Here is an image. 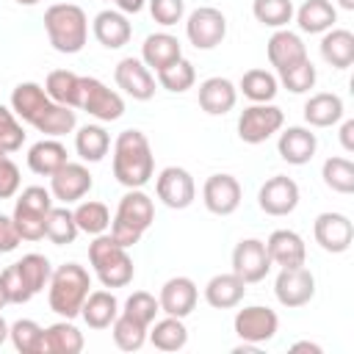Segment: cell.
<instances>
[{
    "mask_svg": "<svg viewBox=\"0 0 354 354\" xmlns=\"http://www.w3.org/2000/svg\"><path fill=\"white\" fill-rule=\"evenodd\" d=\"M130 33H133V28H130V22H127V17L122 11L105 8V11H100L94 17V39L108 50L124 47L130 41Z\"/></svg>",
    "mask_w": 354,
    "mask_h": 354,
    "instance_id": "cell-26",
    "label": "cell"
},
{
    "mask_svg": "<svg viewBox=\"0 0 354 354\" xmlns=\"http://www.w3.org/2000/svg\"><path fill=\"white\" fill-rule=\"evenodd\" d=\"M72 216H75L77 230L86 232V235H102V232L111 227V210H108L102 202H97V199L80 202V205L72 210Z\"/></svg>",
    "mask_w": 354,
    "mask_h": 354,
    "instance_id": "cell-37",
    "label": "cell"
},
{
    "mask_svg": "<svg viewBox=\"0 0 354 354\" xmlns=\"http://www.w3.org/2000/svg\"><path fill=\"white\" fill-rule=\"evenodd\" d=\"M77 224H75V216L69 207H50L47 213V227H44V238H50L55 246H66V243H75L77 238Z\"/></svg>",
    "mask_w": 354,
    "mask_h": 354,
    "instance_id": "cell-43",
    "label": "cell"
},
{
    "mask_svg": "<svg viewBox=\"0 0 354 354\" xmlns=\"http://www.w3.org/2000/svg\"><path fill=\"white\" fill-rule=\"evenodd\" d=\"M185 36H188V41L196 50H213L227 36V19H224V14L218 8L202 6V8H196V11L188 14Z\"/></svg>",
    "mask_w": 354,
    "mask_h": 354,
    "instance_id": "cell-10",
    "label": "cell"
},
{
    "mask_svg": "<svg viewBox=\"0 0 354 354\" xmlns=\"http://www.w3.org/2000/svg\"><path fill=\"white\" fill-rule=\"evenodd\" d=\"M17 191H19V169L6 152H0V199H11Z\"/></svg>",
    "mask_w": 354,
    "mask_h": 354,
    "instance_id": "cell-51",
    "label": "cell"
},
{
    "mask_svg": "<svg viewBox=\"0 0 354 354\" xmlns=\"http://www.w3.org/2000/svg\"><path fill=\"white\" fill-rule=\"evenodd\" d=\"M290 351H313V354H321V346L318 343H310V340H299L290 346Z\"/></svg>",
    "mask_w": 354,
    "mask_h": 354,
    "instance_id": "cell-55",
    "label": "cell"
},
{
    "mask_svg": "<svg viewBox=\"0 0 354 354\" xmlns=\"http://www.w3.org/2000/svg\"><path fill=\"white\" fill-rule=\"evenodd\" d=\"M108 147H111V136L105 133V127L100 124H83L75 136V149L83 160L88 163H97L108 155Z\"/></svg>",
    "mask_w": 354,
    "mask_h": 354,
    "instance_id": "cell-36",
    "label": "cell"
},
{
    "mask_svg": "<svg viewBox=\"0 0 354 354\" xmlns=\"http://www.w3.org/2000/svg\"><path fill=\"white\" fill-rule=\"evenodd\" d=\"M266 53H268V61L277 72H285V69L307 61V47L301 41V36L293 30H282V28L268 39Z\"/></svg>",
    "mask_w": 354,
    "mask_h": 354,
    "instance_id": "cell-22",
    "label": "cell"
},
{
    "mask_svg": "<svg viewBox=\"0 0 354 354\" xmlns=\"http://www.w3.org/2000/svg\"><path fill=\"white\" fill-rule=\"evenodd\" d=\"M80 315L91 329H108L113 324V318L119 315V301L111 290H94L86 296Z\"/></svg>",
    "mask_w": 354,
    "mask_h": 354,
    "instance_id": "cell-32",
    "label": "cell"
},
{
    "mask_svg": "<svg viewBox=\"0 0 354 354\" xmlns=\"http://www.w3.org/2000/svg\"><path fill=\"white\" fill-rule=\"evenodd\" d=\"M257 205L268 216H288L299 205V185L288 174H274L260 185Z\"/></svg>",
    "mask_w": 354,
    "mask_h": 354,
    "instance_id": "cell-14",
    "label": "cell"
},
{
    "mask_svg": "<svg viewBox=\"0 0 354 354\" xmlns=\"http://www.w3.org/2000/svg\"><path fill=\"white\" fill-rule=\"evenodd\" d=\"M53 207V194L41 185H28L22 188L17 205H14V224L22 241H39L44 238L47 227V213Z\"/></svg>",
    "mask_w": 354,
    "mask_h": 354,
    "instance_id": "cell-7",
    "label": "cell"
},
{
    "mask_svg": "<svg viewBox=\"0 0 354 354\" xmlns=\"http://www.w3.org/2000/svg\"><path fill=\"white\" fill-rule=\"evenodd\" d=\"M238 88L227 77H207L199 83V105L210 116H224L227 111L235 108Z\"/></svg>",
    "mask_w": 354,
    "mask_h": 354,
    "instance_id": "cell-25",
    "label": "cell"
},
{
    "mask_svg": "<svg viewBox=\"0 0 354 354\" xmlns=\"http://www.w3.org/2000/svg\"><path fill=\"white\" fill-rule=\"evenodd\" d=\"M41 332H44V329H41L36 321H30V318H19V321H14V324L8 326V337H11L14 348L22 351V354H39Z\"/></svg>",
    "mask_w": 354,
    "mask_h": 354,
    "instance_id": "cell-45",
    "label": "cell"
},
{
    "mask_svg": "<svg viewBox=\"0 0 354 354\" xmlns=\"http://www.w3.org/2000/svg\"><path fill=\"white\" fill-rule=\"evenodd\" d=\"M252 14L260 25L268 28H285L293 19V3L290 0H254Z\"/></svg>",
    "mask_w": 354,
    "mask_h": 354,
    "instance_id": "cell-44",
    "label": "cell"
},
{
    "mask_svg": "<svg viewBox=\"0 0 354 354\" xmlns=\"http://www.w3.org/2000/svg\"><path fill=\"white\" fill-rule=\"evenodd\" d=\"M44 30L50 44L58 53H80L88 39V19L86 11L75 3H55L44 11Z\"/></svg>",
    "mask_w": 354,
    "mask_h": 354,
    "instance_id": "cell-4",
    "label": "cell"
},
{
    "mask_svg": "<svg viewBox=\"0 0 354 354\" xmlns=\"http://www.w3.org/2000/svg\"><path fill=\"white\" fill-rule=\"evenodd\" d=\"M158 83L171 94H183L196 83V69L188 58H177L169 66L158 69Z\"/></svg>",
    "mask_w": 354,
    "mask_h": 354,
    "instance_id": "cell-41",
    "label": "cell"
},
{
    "mask_svg": "<svg viewBox=\"0 0 354 354\" xmlns=\"http://www.w3.org/2000/svg\"><path fill=\"white\" fill-rule=\"evenodd\" d=\"M296 22L304 33H326L337 22V11L329 0H304L296 11Z\"/></svg>",
    "mask_w": 354,
    "mask_h": 354,
    "instance_id": "cell-33",
    "label": "cell"
},
{
    "mask_svg": "<svg viewBox=\"0 0 354 354\" xmlns=\"http://www.w3.org/2000/svg\"><path fill=\"white\" fill-rule=\"evenodd\" d=\"M122 313H127L130 318H136V321H141L144 326H149V324L155 321V315L160 313V304H158V299H155L152 293H147V290H136V293L127 296Z\"/></svg>",
    "mask_w": 354,
    "mask_h": 354,
    "instance_id": "cell-47",
    "label": "cell"
},
{
    "mask_svg": "<svg viewBox=\"0 0 354 354\" xmlns=\"http://www.w3.org/2000/svg\"><path fill=\"white\" fill-rule=\"evenodd\" d=\"M313 235H315V243L324 252L340 254L354 241V224L343 213H332V210L329 213H318L315 216V224H313Z\"/></svg>",
    "mask_w": 354,
    "mask_h": 354,
    "instance_id": "cell-16",
    "label": "cell"
},
{
    "mask_svg": "<svg viewBox=\"0 0 354 354\" xmlns=\"http://www.w3.org/2000/svg\"><path fill=\"white\" fill-rule=\"evenodd\" d=\"M111 326H113V329H111V332H113V343H116L122 351H138V348L147 343V329H149V326H144L141 321L130 318L127 313H119Z\"/></svg>",
    "mask_w": 354,
    "mask_h": 354,
    "instance_id": "cell-40",
    "label": "cell"
},
{
    "mask_svg": "<svg viewBox=\"0 0 354 354\" xmlns=\"http://www.w3.org/2000/svg\"><path fill=\"white\" fill-rule=\"evenodd\" d=\"M340 144H343L346 152H354V122L351 119H346L340 124Z\"/></svg>",
    "mask_w": 354,
    "mask_h": 354,
    "instance_id": "cell-53",
    "label": "cell"
},
{
    "mask_svg": "<svg viewBox=\"0 0 354 354\" xmlns=\"http://www.w3.org/2000/svg\"><path fill=\"white\" fill-rule=\"evenodd\" d=\"M66 163V147L58 138H41L28 149V166L33 174L50 177Z\"/></svg>",
    "mask_w": 354,
    "mask_h": 354,
    "instance_id": "cell-31",
    "label": "cell"
},
{
    "mask_svg": "<svg viewBox=\"0 0 354 354\" xmlns=\"http://www.w3.org/2000/svg\"><path fill=\"white\" fill-rule=\"evenodd\" d=\"M44 91L53 102L58 105H69L77 108V91H80V75L69 72V69H53L44 80Z\"/></svg>",
    "mask_w": 354,
    "mask_h": 354,
    "instance_id": "cell-35",
    "label": "cell"
},
{
    "mask_svg": "<svg viewBox=\"0 0 354 354\" xmlns=\"http://www.w3.org/2000/svg\"><path fill=\"white\" fill-rule=\"evenodd\" d=\"M271 271V257L266 252V243L257 238H243L232 249V274H238L246 285L266 279Z\"/></svg>",
    "mask_w": 354,
    "mask_h": 354,
    "instance_id": "cell-12",
    "label": "cell"
},
{
    "mask_svg": "<svg viewBox=\"0 0 354 354\" xmlns=\"http://www.w3.org/2000/svg\"><path fill=\"white\" fill-rule=\"evenodd\" d=\"M149 340L155 348L160 351H180L185 343H188V329L183 324V318H174V315H166L163 321H155L152 329H147Z\"/></svg>",
    "mask_w": 354,
    "mask_h": 354,
    "instance_id": "cell-34",
    "label": "cell"
},
{
    "mask_svg": "<svg viewBox=\"0 0 354 354\" xmlns=\"http://www.w3.org/2000/svg\"><path fill=\"white\" fill-rule=\"evenodd\" d=\"M155 158L141 130H122L113 144V177L124 188H144L152 180Z\"/></svg>",
    "mask_w": 354,
    "mask_h": 354,
    "instance_id": "cell-2",
    "label": "cell"
},
{
    "mask_svg": "<svg viewBox=\"0 0 354 354\" xmlns=\"http://www.w3.org/2000/svg\"><path fill=\"white\" fill-rule=\"evenodd\" d=\"M111 3H116V0H111Z\"/></svg>",
    "mask_w": 354,
    "mask_h": 354,
    "instance_id": "cell-60",
    "label": "cell"
},
{
    "mask_svg": "<svg viewBox=\"0 0 354 354\" xmlns=\"http://www.w3.org/2000/svg\"><path fill=\"white\" fill-rule=\"evenodd\" d=\"M94 180L88 174V169L83 163H64L55 174H50V194L53 199L64 202V205H72L77 199H83L88 191H91Z\"/></svg>",
    "mask_w": 354,
    "mask_h": 354,
    "instance_id": "cell-17",
    "label": "cell"
},
{
    "mask_svg": "<svg viewBox=\"0 0 354 354\" xmlns=\"http://www.w3.org/2000/svg\"><path fill=\"white\" fill-rule=\"evenodd\" d=\"M155 191L158 199L171 210H185L196 196L194 177L180 166H166L155 180Z\"/></svg>",
    "mask_w": 354,
    "mask_h": 354,
    "instance_id": "cell-15",
    "label": "cell"
},
{
    "mask_svg": "<svg viewBox=\"0 0 354 354\" xmlns=\"http://www.w3.org/2000/svg\"><path fill=\"white\" fill-rule=\"evenodd\" d=\"M266 252L271 257V266H279V268L304 266V260H307L304 241L293 230H274L266 241Z\"/></svg>",
    "mask_w": 354,
    "mask_h": 354,
    "instance_id": "cell-21",
    "label": "cell"
},
{
    "mask_svg": "<svg viewBox=\"0 0 354 354\" xmlns=\"http://www.w3.org/2000/svg\"><path fill=\"white\" fill-rule=\"evenodd\" d=\"M149 14L158 25L163 28H171L183 19L185 14V3L183 0H149Z\"/></svg>",
    "mask_w": 354,
    "mask_h": 354,
    "instance_id": "cell-49",
    "label": "cell"
},
{
    "mask_svg": "<svg viewBox=\"0 0 354 354\" xmlns=\"http://www.w3.org/2000/svg\"><path fill=\"white\" fill-rule=\"evenodd\" d=\"M177 58H183V47L171 33H149L141 44V61L155 72L169 66Z\"/></svg>",
    "mask_w": 354,
    "mask_h": 354,
    "instance_id": "cell-28",
    "label": "cell"
},
{
    "mask_svg": "<svg viewBox=\"0 0 354 354\" xmlns=\"http://www.w3.org/2000/svg\"><path fill=\"white\" fill-rule=\"evenodd\" d=\"M321 55L332 69H348L354 64V33L346 28H329L321 39Z\"/></svg>",
    "mask_w": 354,
    "mask_h": 354,
    "instance_id": "cell-29",
    "label": "cell"
},
{
    "mask_svg": "<svg viewBox=\"0 0 354 354\" xmlns=\"http://www.w3.org/2000/svg\"><path fill=\"white\" fill-rule=\"evenodd\" d=\"M8 340V324H6V318L0 315V346Z\"/></svg>",
    "mask_w": 354,
    "mask_h": 354,
    "instance_id": "cell-56",
    "label": "cell"
},
{
    "mask_svg": "<svg viewBox=\"0 0 354 354\" xmlns=\"http://www.w3.org/2000/svg\"><path fill=\"white\" fill-rule=\"evenodd\" d=\"M0 279H3V288H6V296H8V304H25V301L33 299L30 290L25 288V282H22V277H19V271H17L14 263L0 274Z\"/></svg>",
    "mask_w": 354,
    "mask_h": 354,
    "instance_id": "cell-50",
    "label": "cell"
},
{
    "mask_svg": "<svg viewBox=\"0 0 354 354\" xmlns=\"http://www.w3.org/2000/svg\"><path fill=\"white\" fill-rule=\"evenodd\" d=\"M14 266H17L19 277H22V282H25V288L30 290V296H36V293L50 282L53 266H50V260H47L44 254L30 252V254H25L22 260H17Z\"/></svg>",
    "mask_w": 354,
    "mask_h": 354,
    "instance_id": "cell-39",
    "label": "cell"
},
{
    "mask_svg": "<svg viewBox=\"0 0 354 354\" xmlns=\"http://www.w3.org/2000/svg\"><path fill=\"white\" fill-rule=\"evenodd\" d=\"M11 111L33 124L39 133L50 136V138H58L64 133H72L75 130V111L69 105H58L47 97L44 86L39 83H19L14 91H11Z\"/></svg>",
    "mask_w": 354,
    "mask_h": 354,
    "instance_id": "cell-1",
    "label": "cell"
},
{
    "mask_svg": "<svg viewBox=\"0 0 354 354\" xmlns=\"http://www.w3.org/2000/svg\"><path fill=\"white\" fill-rule=\"evenodd\" d=\"M19 232H17V224L11 216H3L0 213V254H8L19 246Z\"/></svg>",
    "mask_w": 354,
    "mask_h": 354,
    "instance_id": "cell-52",
    "label": "cell"
},
{
    "mask_svg": "<svg viewBox=\"0 0 354 354\" xmlns=\"http://www.w3.org/2000/svg\"><path fill=\"white\" fill-rule=\"evenodd\" d=\"M321 177H324V185L337 191V194H351L354 191V163L348 158H340V155L326 158L324 169H321Z\"/></svg>",
    "mask_w": 354,
    "mask_h": 354,
    "instance_id": "cell-42",
    "label": "cell"
},
{
    "mask_svg": "<svg viewBox=\"0 0 354 354\" xmlns=\"http://www.w3.org/2000/svg\"><path fill=\"white\" fill-rule=\"evenodd\" d=\"M279 80H282V86H285L288 91L304 94V91H310V88L315 86V66H313V61L307 58V61H301V64H296V66L279 72Z\"/></svg>",
    "mask_w": 354,
    "mask_h": 354,
    "instance_id": "cell-48",
    "label": "cell"
},
{
    "mask_svg": "<svg viewBox=\"0 0 354 354\" xmlns=\"http://www.w3.org/2000/svg\"><path fill=\"white\" fill-rule=\"evenodd\" d=\"M274 293H277V301L282 307H304L315 296V277L304 266L279 268L277 282H274Z\"/></svg>",
    "mask_w": 354,
    "mask_h": 354,
    "instance_id": "cell-11",
    "label": "cell"
},
{
    "mask_svg": "<svg viewBox=\"0 0 354 354\" xmlns=\"http://www.w3.org/2000/svg\"><path fill=\"white\" fill-rule=\"evenodd\" d=\"M155 221V205L141 188H130L116 207V216L111 221V238L122 246H133L141 241V235Z\"/></svg>",
    "mask_w": 354,
    "mask_h": 354,
    "instance_id": "cell-6",
    "label": "cell"
},
{
    "mask_svg": "<svg viewBox=\"0 0 354 354\" xmlns=\"http://www.w3.org/2000/svg\"><path fill=\"white\" fill-rule=\"evenodd\" d=\"M232 326H235V335L241 340L257 346V343H266V340H271L277 335L279 318H277L274 310H268L263 304H252V307H243V310L235 313Z\"/></svg>",
    "mask_w": 354,
    "mask_h": 354,
    "instance_id": "cell-13",
    "label": "cell"
},
{
    "mask_svg": "<svg viewBox=\"0 0 354 354\" xmlns=\"http://www.w3.org/2000/svg\"><path fill=\"white\" fill-rule=\"evenodd\" d=\"M144 3L147 0H116V6H119L122 14H138L144 8Z\"/></svg>",
    "mask_w": 354,
    "mask_h": 354,
    "instance_id": "cell-54",
    "label": "cell"
},
{
    "mask_svg": "<svg viewBox=\"0 0 354 354\" xmlns=\"http://www.w3.org/2000/svg\"><path fill=\"white\" fill-rule=\"evenodd\" d=\"M8 304V296H6V288H3V279H0V310Z\"/></svg>",
    "mask_w": 354,
    "mask_h": 354,
    "instance_id": "cell-57",
    "label": "cell"
},
{
    "mask_svg": "<svg viewBox=\"0 0 354 354\" xmlns=\"http://www.w3.org/2000/svg\"><path fill=\"white\" fill-rule=\"evenodd\" d=\"M337 6L346 8V11H351V8H354V0H337Z\"/></svg>",
    "mask_w": 354,
    "mask_h": 354,
    "instance_id": "cell-58",
    "label": "cell"
},
{
    "mask_svg": "<svg viewBox=\"0 0 354 354\" xmlns=\"http://www.w3.org/2000/svg\"><path fill=\"white\" fill-rule=\"evenodd\" d=\"M50 290H47V301L50 310L61 318H75L80 315V307L88 296L91 288V277L80 263H64L50 274Z\"/></svg>",
    "mask_w": 354,
    "mask_h": 354,
    "instance_id": "cell-3",
    "label": "cell"
},
{
    "mask_svg": "<svg viewBox=\"0 0 354 354\" xmlns=\"http://www.w3.org/2000/svg\"><path fill=\"white\" fill-rule=\"evenodd\" d=\"M88 263L97 274V279L102 282V288H124L133 282V260L127 254V246L116 243L111 235H94V241L88 243Z\"/></svg>",
    "mask_w": 354,
    "mask_h": 354,
    "instance_id": "cell-5",
    "label": "cell"
},
{
    "mask_svg": "<svg viewBox=\"0 0 354 354\" xmlns=\"http://www.w3.org/2000/svg\"><path fill=\"white\" fill-rule=\"evenodd\" d=\"M241 91L252 102H271L279 91V80L266 69H249L241 77Z\"/></svg>",
    "mask_w": 354,
    "mask_h": 354,
    "instance_id": "cell-38",
    "label": "cell"
},
{
    "mask_svg": "<svg viewBox=\"0 0 354 354\" xmlns=\"http://www.w3.org/2000/svg\"><path fill=\"white\" fill-rule=\"evenodd\" d=\"M14 3H19V6H36L39 0H14Z\"/></svg>",
    "mask_w": 354,
    "mask_h": 354,
    "instance_id": "cell-59",
    "label": "cell"
},
{
    "mask_svg": "<svg viewBox=\"0 0 354 354\" xmlns=\"http://www.w3.org/2000/svg\"><path fill=\"white\" fill-rule=\"evenodd\" d=\"M113 77H116V86L127 97H133V100L147 102L155 94V77H152L149 66L141 58H133V55L130 58H122L116 64V69H113Z\"/></svg>",
    "mask_w": 354,
    "mask_h": 354,
    "instance_id": "cell-19",
    "label": "cell"
},
{
    "mask_svg": "<svg viewBox=\"0 0 354 354\" xmlns=\"http://www.w3.org/2000/svg\"><path fill=\"white\" fill-rule=\"evenodd\" d=\"M277 149H279L282 160H288L293 166H304V163L313 160V155L318 149V138L307 127H288V130L279 133Z\"/></svg>",
    "mask_w": 354,
    "mask_h": 354,
    "instance_id": "cell-23",
    "label": "cell"
},
{
    "mask_svg": "<svg viewBox=\"0 0 354 354\" xmlns=\"http://www.w3.org/2000/svg\"><path fill=\"white\" fill-rule=\"evenodd\" d=\"M241 183L232 174H210L202 185V202L216 216H230L241 205Z\"/></svg>",
    "mask_w": 354,
    "mask_h": 354,
    "instance_id": "cell-18",
    "label": "cell"
},
{
    "mask_svg": "<svg viewBox=\"0 0 354 354\" xmlns=\"http://www.w3.org/2000/svg\"><path fill=\"white\" fill-rule=\"evenodd\" d=\"M77 108H83L88 116H94L100 122H113L124 113V100L113 88H108L102 80L86 75V77H80Z\"/></svg>",
    "mask_w": 354,
    "mask_h": 354,
    "instance_id": "cell-9",
    "label": "cell"
},
{
    "mask_svg": "<svg viewBox=\"0 0 354 354\" xmlns=\"http://www.w3.org/2000/svg\"><path fill=\"white\" fill-rule=\"evenodd\" d=\"M83 351V332L69 321H58L41 332L39 354H80Z\"/></svg>",
    "mask_w": 354,
    "mask_h": 354,
    "instance_id": "cell-24",
    "label": "cell"
},
{
    "mask_svg": "<svg viewBox=\"0 0 354 354\" xmlns=\"http://www.w3.org/2000/svg\"><path fill=\"white\" fill-rule=\"evenodd\" d=\"M282 124H285L282 108H277L271 102H252L238 116V136L246 144H263L266 138L279 133Z\"/></svg>",
    "mask_w": 354,
    "mask_h": 354,
    "instance_id": "cell-8",
    "label": "cell"
},
{
    "mask_svg": "<svg viewBox=\"0 0 354 354\" xmlns=\"http://www.w3.org/2000/svg\"><path fill=\"white\" fill-rule=\"evenodd\" d=\"M246 293V282L238 277V274H216L210 277V282L205 285V301L216 310H230V307H238L241 299Z\"/></svg>",
    "mask_w": 354,
    "mask_h": 354,
    "instance_id": "cell-27",
    "label": "cell"
},
{
    "mask_svg": "<svg viewBox=\"0 0 354 354\" xmlns=\"http://www.w3.org/2000/svg\"><path fill=\"white\" fill-rule=\"evenodd\" d=\"M346 108H343V100L332 91H321V94H313L307 102H304V122L313 124V127H332L343 119Z\"/></svg>",
    "mask_w": 354,
    "mask_h": 354,
    "instance_id": "cell-30",
    "label": "cell"
},
{
    "mask_svg": "<svg viewBox=\"0 0 354 354\" xmlns=\"http://www.w3.org/2000/svg\"><path fill=\"white\" fill-rule=\"evenodd\" d=\"M196 299H199V290H196L194 279H188V277H171V279L163 282L160 296H158V304H160V310L166 315L185 318V315L194 313Z\"/></svg>",
    "mask_w": 354,
    "mask_h": 354,
    "instance_id": "cell-20",
    "label": "cell"
},
{
    "mask_svg": "<svg viewBox=\"0 0 354 354\" xmlns=\"http://www.w3.org/2000/svg\"><path fill=\"white\" fill-rule=\"evenodd\" d=\"M25 144V130L17 122V113L8 111L6 105H0V152L11 155L17 149H22Z\"/></svg>",
    "mask_w": 354,
    "mask_h": 354,
    "instance_id": "cell-46",
    "label": "cell"
}]
</instances>
